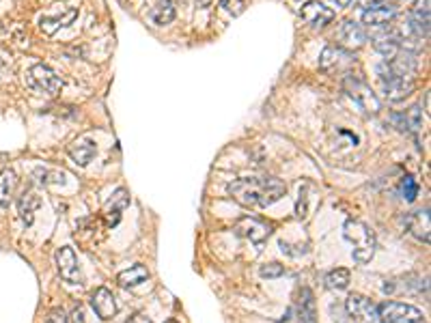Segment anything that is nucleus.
<instances>
[{
	"label": "nucleus",
	"instance_id": "1",
	"mask_svg": "<svg viewBox=\"0 0 431 323\" xmlns=\"http://www.w3.org/2000/svg\"><path fill=\"white\" fill-rule=\"evenodd\" d=\"M287 192V185L276 177H242L229 183V194L242 207H270Z\"/></svg>",
	"mask_w": 431,
	"mask_h": 323
},
{
	"label": "nucleus",
	"instance_id": "2",
	"mask_svg": "<svg viewBox=\"0 0 431 323\" xmlns=\"http://www.w3.org/2000/svg\"><path fill=\"white\" fill-rule=\"evenodd\" d=\"M343 237L352 244V257L356 263H369L375 255V233L371 231V227H367L360 220H347L343 224Z\"/></svg>",
	"mask_w": 431,
	"mask_h": 323
},
{
	"label": "nucleus",
	"instance_id": "3",
	"mask_svg": "<svg viewBox=\"0 0 431 323\" xmlns=\"http://www.w3.org/2000/svg\"><path fill=\"white\" fill-rule=\"evenodd\" d=\"M380 323H423V313L412 304L384 302L378 306Z\"/></svg>",
	"mask_w": 431,
	"mask_h": 323
},
{
	"label": "nucleus",
	"instance_id": "4",
	"mask_svg": "<svg viewBox=\"0 0 431 323\" xmlns=\"http://www.w3.org/2000/svg\"><path fill=\"white\" fill-rule=\"evenodd\" d=\"M378 73H380L382 91H384V95L389 97L391 101H401V99H406V97L414 91V78L397 76V73H393L384 63L380 65Z\"/></svg>",
	"mask_w": 431,
	"mask_h": 323
},
{
	"label": "nucleus",
	"instance_id": "5",
	"mask_svg": "<svg viewBox=\"0 0 431 323\" xmlns=\"http://www.w3.org/2000/svg\"><path fill=\"white\" fill-rule=\"evenodd\" d=\"M345 313H347V323H380L378 306L365 296L354 293L345 300Z\"/></svg>",
	"mask_w": 431,
	"mask_h": 323
},
{
	"label": "nucleus",
	"instance_id": "6",
	"mask_svg": "<svg viewBox=\"0 0 431 323\" xmlns=\"http://www.w3.org/2000/svg\"><path fill=\"white\" fill-rule=\"evenodd\" d=\"M28 84L33 86L35 91L46 93V95H58L63 89V80L56 76V73L48 65H33L28 69Z\"/></svg>",
	"mask_w": 431,
	"mask_h": 323
},
{
	"label": "nucleus",
	"instance_id": "7",
	"mask_svg": "<svg viewBox=\"0 0 431 323\" xmlns=\"http://www.w3.org/2000/svg\"><path fill=\"white\" fill-rule=\"evenodd\" d=\"M345 91L349 93V97H352V99L356 101V104H358L367 114H378V112H380V108H382L380 99L375 97V93L371 91L362 80L347 76V78H345Z\"/></svg>",
	"mask_w": 431,
	"mask_h": 323
},
{
	"label": "nucleus",
	"instance_id": "8",
	"mask_svg": "<svg viewBox=\"0 0 431 323\" xmlns=\"http://www.w3.org/2000/svg\"><path fill=\"white\" fill-rule=\"evenodd\" d=\"M56 268H58V274H61V278L65 283H69V285H82L84 283V276H82V270L78 266V257H76V253H73V248L63 246L61 250L56 253Z\"/></svg>",
	"mask_w": 431,
	"mask_h": 323
},
{
	"label": "nucleus",
	"instance_id": "9",
	"mask_svg": "<svg viewBox=\"0 0 431 323\" xmlns=\"http://www.w3.org/2000/svg\"><path fill=\"white\" fill-rule=\"evenodd\" d=\"M354 54L345 48H338V46H328L321 56H319V69L334 73V71H345L354 65Z\"/></svg>",
	"mask_w": 431,
	"mask_h": 323
},
{
	"label": "nucleus",
	"instance_id": "10",
	"mask_svg": "<svg viewBox=\"0 0 431 323\" xmlns=\"http://www.w3.org/2000/svg\"><path fill=\"white\" fill-rule=\"evenodd\" d=\"M233 231H235V235H240V237H244V240H250L252 244H263L267 237H270V233H272V229L267 227L265 222H261V220H257V218L237 220Z\"/></svg>",
	"mask_w": 431,
	"mask_h": 323
},
{
	"label": "nucleus",
	"instance_id": "11",
	"mask_svg": "<svg viewBox=\"0 0 431 323\" xmlns=\"http://www.w3.org/2000/svg\"><path fill=\"white\" fill-rule=\"evenodd\" d=\"M300 16L313 28H323L334 20V11L330 7H325L323 3H319V0H308V3L300 9Z\"/></svg>",
	"mask_w": 431,
	"mask_h": 323
},
{
	"label": "nucleus",
	"instance_id": "12",
	"mask_svg": "<svg viewBox=\"0 0 431 323\" xmlns=\"http://www.w3.org/2000/svg\"><path fill=\"white\" fill-rule=\"evenodd\" d=\"M408 28L416 39L429 37V0H416L410 11Z\"/></svg>",
	"mask_w": 431,
	"mask_h": 323
},
{
	"label": "nucleus",
	"instance_id": "13",
	"mask_svg": "<svg viewBox=\"0 0 431 323\" xmlns=\"http://www.w3.org/2000/svg\"><path fill=\"white\" fill-rule=\"evenodd\" d=\"M397 16V7L393 3H380L362 11V24L371 28H384Z\"/></svg>",
	"mask_w": 431,
	"mask_h": 323
},
{
	"label": "nucleus",
	"instance_id": "14",
	"mask_svg": "<svg viewBox=\"0 0 431 323\" xmlns=\"http://www.w3.org/2000/svg\"><path fill=\"white\" fill-rule=\"evenodd\" d=\"M91 306L95 315L101 319V321H108L116 315V302H114V296L112 291L106 289V287H99L95 289V293L91 296Z\"/></svg>",
	"mask_w": 431,
	"mask_h": 323
},
{
	"label": "nucleus",
	"instance_id": "15",
	"mask_svg": "<svg viewBox=\"0 0 431 323\" xmlns=\"http://www.w3.org/2000/svg\"><path fill=\"white\" fill-rule=\"evenodd\" d=\"M338 39H341V43H343L345 50H358L360 46H365V41H367L365 26L358 24V22H354V20H347V22H343V26H341Z\"/></svg>",
	"mask_w": 431,
	"mask_h": 323
},
{
	"label": "nucleus",
	"instance_id": "16",
	"mask_svg": "<svg viewBox=\"0 0 431 323\" xmlns=\"http://www.w3.org/2000/svg\"><path fill=\"white\" fill-rule=\"evenodd\" d=\"M78 18V9H73V7H61V16H43L39 20V28H41V33L43 35H48L52 37L58 28H63V26H69L73 24V20Z\"/></svg>",
	"mask_w": 431,
	"mask_h": 323
},
{
	"label": "nucleus",
	"instance_id": "17",
	"mask_svg": "<svg viewBox=\"0 0 431 323\" xmlns=\"http://www.w3.org/2000/svg\"><path fill=\"white\" fill-rule=\"evenodd\" d=\"M67 151H69L71 159L76 162V164L88 166L91 164V159L97 155V142L93 138H88V136H82L78 140H73Z\"/></svg>",
	"mask_w": 431,
	"mask_h": 323
},
{
	"label": "nucleus",
	"instance_id": "18",
	"mask_svg": "<svg viewBox=\"0 0 431 323\" xmlns=\"http://www.w3.org/2000/svg\"><path fill=\"white\" fill-rule=\"evenodd\" d=\"M373 46L382 56H386V61H389V58H393L401 50V35L393 31V28H389V31L384 28V31L373 35Z\"/></svg>",
	"mask_w": 431,
	"mask_h": 323
},
{
	"label": "nucleus",
	"instance_id": "19",
	"mask_svg": "<svg viewBox=\"0 0 431 323\" xmlns=\"http://www.w3.org/2000/svg\"><path fill=\"white\" fill-rule=\"evenodd\" d=\"M130 205V194L127 190H116V192L112 194V198L108 201V205L103 207V220H106L108 227H114L119 220H121V214L123 209Z\"/></svg>",
	"mask_w": 431,
	"mask_h": 323
},
{
	"label": "nucleus",
	"instance_id": "20",
	"mask_svg": "<svg viewBox=\"0 0 431 323\" xmlns=\"http://www.w3.org/2000/svg\"><path fill=\"white\" fill-rule=\"evenodd\" d=\"M408 231L414 235L419 242H425L429 244L431 240V224H429V209H419L414 211L410 218H408Z\"/></svg>",
	"mask_w": 431,
	"mask_h": 323
},
{
	"label": "nucleus",
	"instance_id": "21",
	"mask_svg": "<svg viewBox=\"0 0 431 323\" xmlns=\"http://www.w3.org/2000/svg\"><path fill=\"white\" fill-rule=\"evenodd\" d=\"M18 190V175L13 170L0 172V207H9Z\"/></svg>",
	"mask_w": 431,
	"mask_h": 323
},
{
	"label": "nucleus",
	"instance_id": "22",
	"mask_svg": "<svg viewBox=\"0 0 431 323\" xmlns=\"http://www.w3.org/2000/svg\"><path fill=\"white\" fill-rule=\"evenodd\" d=\"M41 207V198L35 194V192H24L18 201V211H20V218L24 220L26 224H33L35 220V214L37 209Z\"/></svg>",
	"mask_w": 431,
	"mask_h": 323
},
{
	"label": "nucleus",
	"instance_id": "23",
	"mask_svg": "<svg viewBox=\"0 0 431 323\" xmlns=\"http://www.w3.org/2000/svg\"><path fill=\"white\" fill-rule=\"evenodd\" d=\"M147 278H149V270H147L145 266H132L130 270H125V272H121L116 276V283L127 289V287L143 285Z\"/></svg>",
	"mask_w": 431,
	"mask_h": 323
},
{
	"label": "nucleus",
	"instance_id": "24",
	"mask_svg": "<svg viewBox=\"0 0 431 323\" xmlns=\"http://www.w3.org/2000/svg\"><path fill=\"white\" fill-rule=\"evenodd\" d=\"M151 20L158 26H167L175 20V0H158L156 7L149 11Z\"/></svg>",
	"mask_w": 431,
	"mask_h": 323
},
{
	"label": "nucleus",
	"instance_id": "25",
	"mask_svg": "<svg viewBox=\"0 0 431 323\" xmlns=\"http://www.w3.org/2000/svg\"><path fill=\"white\" fill-rule=\"evenodd\" d=\"M349 281H352V274L345 268H336V270L325 274V287H328L330 291H343V289H347L349 287Z\"/></svg>",
	"mask_w": 431,
	"mask_h": 323
},
{
	"label": "nucleus",
	"instance_id": "26",
	"mask_svg": "<svg viewBox=\"0 0 431 323\" xmlns=\"http://www.w3.org/2000/svg\"><path fill=\"white\" fill-rule=\"evenodd\" d=\"M419 190H421V185H419V181L412 177V175H406V177L401 179L399 192H401V198H404V201L414 203L416 196H419Z\"/></svg>",
	"mask_w": 431,
	"mask_h": 323
},
{
	"label": "nucleus",
	"instance_id": "27",
	"mask_svg": "<svg viewBox=\"0 0 431 323\" xmlns=\"http://www.w3.org/2000/svg\"><path fill=\"white\" fill-rule=\"evenodd\" d=\"M306 188H308V183L300 185V196H298V203H295V214H298V218H306L308 216V194H306Z\"/></svg>",
	"mask_w": 431,
	"mask_h": 323
},
{
	"label": "nucleus",
	"instance_id": "28",
	"mask_svg": "<svg viewBox=\"0 0 431 323\" xmlns=\"http://www.w3.org/2000/svg\"><path fill=\"white\" fill-rule=\"evenodd\" d=\"M259 274L261 278H278L285 274V268H282L280 263H267V266H261Z\"/></svg>",
	"mask_w": 431,
	"mask_h": 323
},
{
	"label": "nucleus",
	"instance_id": "29",
	"mask_svg": "<svg viewBox=\"0 0 431 323\" xmlns=\"http://www.w3.org/2000/svg\"><path fill=\"white\" fill-rule=\"evenodd\" d=\"M220 5L225 7V11H229L231 16H240L246 9V0H220Z\"/></svg>",
	"mask_w": 431,
	"mask_h": 323
},
{
	"label": "nucleus",
	"instance_id": "30",
	"mask_svg": "<svg viewBox=\"0 0 431 323\" xmlns=\"http://www.w3.org/2000/svg\"><path fill=\"white\" fill-rule=\"evenodd\" d=\"M46 323H67V317L63 313V308H54V311H50Z\"/></svg>",
	"mask_w": 431,
	"mask_h": 323
},
{
	"label": "nucleus",
	"instance_id": "31",
	"mask_svg": "<svg viewBox=\"0 0 431 323\" xmlns=\"http://www.w3.org/2000/svg\"><path fill=\"white\" fill-rule=\"evenodd\" d=\"M125 323H153V321H151L149 317H145V315H140V313H138V315H134V317H130V319H127Z\"/></svg>",
	"mask_w": 431,
	"mask_h": 323
},
{
	"label": "nucleus",
	"instance_id": "32",
	"mask_svg": "<svg viewBox=\"0 0 431 323\" xmlns=\"http://www.w3.org/2000/svg\"><path fill=\"white\" fill-rule=\"evenodd\" d=\"M380 3H384V0H358V5L365 7V9L373 7V5H380Z\"/></svg>",
	"mask_w": 431,
	"mask_h": 323
},
{
	"label": "nucleus",
	"instance_id": "33",
	"mask_svg": "<svg viewBox=\"0 0 431 323\" xmlns=\"http://www.w3.org/2000/svg\"><path fill=\"white\" fill-rule=\"evenodd\" d=\"M73 323H82L84 319H82V311H80V308H76V311H73Z\"/></svg>",
	"mask_w": 431,
	"mask_h": 323
},
{
	"label": "nucleus",
	"instance_id": "34",
	"mask_svg": "<svg viewBox=\"0 0 431 323\" xmlns=\"http://www.w3.org/2000/svg\"><path fill=\"white\" fill-rule=\"evenodd\" d=\"M352 3H354V0H336V5H338V7H349Z\"/></svg>",
	"mask_w": 431,
	"mask_h": 323
},
{
	"label": "nucleus",
	"instance_id": "35",
	"mask_svg": "<svg viewBox=\"0 0 431 323\" xmlns=\"http://www.w3.org/2000/svg\"><path fill=\"white\" fill-rule=\"evenodd\" d=\"M5 33V24L3 22H0V35H3Z\"/></svg>",
	"mask_w": 431,
	"mask_h": 323
},
{
	"label": "nucleus",
	"instance_id": "36",
	"mask_svg": "<svg viewBox=\"0 0 431 323\" xmlns=\"http://www.w3.org/2000/svg\"><path fill=\"white\" fill-rule=\"evenodd\" d=\"M167 323H177V321H175V319H169V321H167Z\"/></svg>",
	"mask_w": 431,
	"mask_h": 323
}]
</instances>
